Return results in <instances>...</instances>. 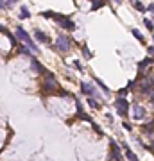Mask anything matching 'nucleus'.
Listing matches in <instances>:
<instances>
[{
	"label": "nucleus",
	"mask_w": 154,
	"mask_h": 161,
	"mask_svg": "<svg viewBox=\"0 0 154 161\" xmlns=\"http://www.w3.org/2000/svg\"><path fill=\"white\" fill-rule=\"evenodd\" d=\"M16 38H18L20 41H22V43H25V47H29L30 50H34V52H38V50H39V48H38V47L34 45L32 38L29 36V32H27V30H25L23 27H20V25L16 27Z\"/></svg>",
	"instance_id": "f257e3e1"
},
{
	"label": "nucleus",
	"mask_w": 154,
	"mask_h": 161,
	"mask_svg": "<svg viewBox=\"0 0 154 161\" xmlns=\"http://www.w3.org/2000/svg\"><path fill=\"white\" fill-rule=\"evenodd\" d=\"M56 48H57L59 52H68V50L72 48V41H70V38H68V36H63V34H59L57 39H56Z\"/></svg>",
	"instance_id": "f03ea898"
},
{
	"label": "nucleus",
	"mask_w": 154,
	"mask_h": 161,
	"mask_svg": "<svg viewBox=\"0 0 154 161\" xmlns=\"http://www.w3.org/2000/svg\"><path fill=\"white\" fill-rule=\"evenodd\" d=\"M45 88L50 90V91H57L59 84H57V81H56V77H54V73L48 72V73L45 75Z\"/></svg>",
	"instance_id": "7ed1b4c3"
},
{
	"label": "nucleus",
	"mask_w": 154,
	"mask_h": 161,
	"mask_svg": "<svg viewBox=\"0 0 154 161\" xmlns=\"http://www.w3.org/2000/svg\"><path fill=\"white\" fill-rule=\"evenodd\" d=\"M115 107H117V113L120 116H127V111H129V102L126 99H118L115 102Z\"/></svg>",
	"instance_id": "20e7f679"
},
{
	"label": "nucleus",
	"mask_w": 154,
	"mask_h": 161,
	"mask_svg": "<svg viewBox=\"0 0 154 161\" xmlns=\"http://www.w3.org/2000/svg\"><path fill=\"white\" fill-rule=\"evenodd\" d=\"M81 91H83L84 95H88V99L91 97H97V90H95V86L93 84H90V82H81Z\"/></svg>",
	"instance_id": "39448f33"
},
{
	"label": "nucleus",
	"mask_w": 154,
	"mask_h": 161,
	"mask_svg": "<svg viewBox=\"0 0 154 161\" xmlns=\"http://www.w3.org/2000/svg\"><path fill=\"white\" fill-rule=\"evenodd\" d=\"M145 115H147V109H145L143 106H140V104H135V106H133V118L142 120V118H145Z\"/></svg>",
	"instance_id": "423d86ee"
},
{
	"label": "nucleus",
	"mask_w": 154,
	"mask_h": 161,
	"mask_svg": "<svg viewBox=\"0 0 154 161\" xmlns=\"http://www.w3.org/2000/svg\"><path fill=\"white\" fill-rule=\"evenodd\" d=\"M140 88H142V93H145V95H152L154 93V84H152V81H149V79H145L142 84H140Z\"/></svg>",
	"instance_id": "0eeeda50"
},
{
	"label": "nucleus",
	"mask_w": 154,
	"mask_h": 161,
	"mask_svg": "<svg viewBox=\"0 0 154 161\" xmlns=\"http://www.w3.org/2000/svg\"><path fill=\"white\" fill-rule=\"evenodd\" d=\"M111 159L113 161H122V159H124V158H122V154H120L118 145L115 142H111Z\"/></svg>",
	"instance_id": "6e6552de"
},
{
	"label": "nucleus",
	"mask_w": 154,
	"mask_h": 161,
	"mask_svg": "<svg viewBox=\"0 0 154 161\" xmlns=\"http://www.w3.org/2000/svg\"><path fill=\"white\" fill-rule=\"evenodd\" d=\"M34 38H36V39H39L41 43H47V45H50V38L45 34L43 30H39V29H36V30H34Z\"/></svg>",
	"instance_id": "1a4fd4ad"
},
{
	"label": "nucleus",
	"mask_w": 154,
	"mask_h": 161,
	"mask_svg": "<svg viewBox=\"0 0 154 161\" xmlns=\"http://www.w3.org/2000/svg\"><path fill=\"white\" fill-rule=\"evenodd\" d=\"M30 66H32L36 72H39V73H45L47 75V70H45V66H43V64L41 63H39L38 59H34V57H30Z\"/></svg>",
	"instance_id": "9d476101"
},
{
	"label": "nucleus",
	"mask_w": 154,
	"mask_h": 161,
	"mask_svg": "<svg viewBox=\"0 0 154 161\" xmlns=\"http://www.w3.org/2000/svg\"><path fill=\"white\" fill-rule=\"evenodd\" d=\"M122 147H124V150H126V158H127L129 161H140V159H138V156H136V154L127 147V143H122Z\"/></svg>",
	"instance_id": "9b49d317"
},
{
	"label": "nucleus",
	"mask_w": 154,
	"mask_h": 161,
	"mask_svg": "<svg viewBox=\"0 0 154 161\" xmlns=\"http://www.w3.org/2000/svg\"><path fill=\"white\" fill-rule=\"evenodd\" d=\"M152 63H154V57H147V59H143L142 63H138V70H140V73L143 72V68L149 66V64H152Z\"/></svg>",
	"instance_id": "f8f14e48"
},
{
	"label": "nucleus",
	"mask_w": 154,
	"mask_h": 161,
	"mask_svg": "<svg viewBox=\"0 0 154 161\" xmlns=\"http://www.w3.org/2000/svg\"><path fill=\"white\" fill-rule=\"evenodd\" d=\"M61 27L66 29V30H74V29H75V23H74V21H72L70 18H66V20L63 21V23H61Z\"/></svg>",
	"instance_id": "ddd939ff"
},
{
	"label": "nucleus",
	"mask_w": 154,
	"mask_h": 161,
	"mask_svg": "<svg viewBox=\"0 0 154 161\" xmlns=\"http://www.w3.org/2000/svg\"><path fill=\"white\" fill-rule=\"evenodd\" d=\"M29 16H30V13H29L27 6H20V18L25 20V18H29Z\"/></svg>",
	"instance_id": "4468645a"
},
{
	"label": "nucleus",
	"mask_w": 154,
	"mask_h": 161,
	"mask_svg": "<svg viewBox=\"0 0 154 161\" xmlns=\"http://www.w3.org/2000/svg\"><path fill=\"white\" fill-rule=\"evenodd\" d=\"M16 0H7V2H4V0H0V7L2 9H9V7H13L15 6Z\"/></svg>",
	"instance_id": "2eb2a0df"
},
{
	"label": "nucleus",
	"mask_w": 154,
	"mask_h": 161,
	"mask_svg": "<svg viewBox=\"0 0 154 161\" xmlns=\"http://www.w3.org/2000/svg\"><path fill=\"white\" fill-rule=\"evenodd\" d=\"M95 82H97V84H99V86H100V90H102V91H104V93H106V95H109V93H111V91H109V88H108V86H106V84H104V82H102V81H100V79H95Z\"/></svg>",
	"instance_id": "dca6fc26"
},
{
	"label": "nucleus",
	"mask_w": 154,
	"mask_h": 161,
	"mask_svg": "<svg viewBox=\"0 0 154 161\" xmlns=\"http://www.w3.org/2000/svg\"><path fill=\"white\" fill-rule=\"evenodd\" d=\"M133 7H135L136 11H140V13H143V11H145V9H147V7H145V6H143L142 2H138V0H136V2H133Z\"/></svg>",
	"instance_id": "f3484780"
},
{
	"label": "nucleus",
	"mask_w": 154,
	"mask_h": 161,
	"mask_svg": "<svg viewBox=\"0 0 154 161\" xmlns=\"http://www.w3.org/2000/svg\"><path fill=\"white\" fill-rule=\"evenodd\" d=\"M20 54H25V56H30V57H34L32 54H30V48L25 47V45H20Z\"/></svg>",
	"instance_id": "a211bd4d"
},
{
	"label": "nucleus",
	"mask_w": 154,
	"mask_h": 161,
	"mask_svg": "<svg viewBox=\"0 0 154 161\" xmlns=\"http://www.w3.org/2000/svg\"><path fill=\"white\" fill-rule=\"evenodd\" d=\"M88 104H90V107H95V109H99V107H100L99 100H97V99H91V97L88 99Z\"/></svg>",
	"instance_id": "6ab92c4d"
},
{
	"label": "nucleus",
	"mask_w": 154,
	"mask_h": 161,
	"mask_svg": "<svg viewBox=\"0 0 154 161\" xmlns=\"http://www.w3.org/2000/svg\"><path fill=\"white\" fill-rule=\"evenodd\" d=\"M133 36H135V38H136L138 41H142V43L145 41V38H143V36L140 34V32H138V29H133Z\"/></svg>",
	"instance_id": "aec40b11"
},
{
	"label": "nucleus",
	"mask_w": 154,
	"mask_h": 161,
	"mask_svg": "<svg viewBox=\"0 0 154 161\" xmlns=\"http://www.w3.org/2000/svg\"><path fill=\"white\" fill-rule=\"evenodd\" d=\"M102 6H106V2H102V0H95V4L91 6V11H95V9H99V7H102Z\"/></svg>",
	"instance_id": "412c9836"
},
{
	"label": "nucleus",
	"mask_w": 154,
	"mask_h": 161,
	"mask_svg": "<svg viewBox=\"0 0 154 161\" xmlns=\"http://www.w3.org/2000/svg\"><path fill=\"white\" fill-rule=\"evenodd\" d=\"M79 118H81V120H86V122H90V124H93V120H91V118L83 111V113H79Z\"/></svg>",
	"instance_id": "4be33fe9"
},
{
	"label": "nucleus",
	"mask_w": 154,
	"mask_h": 161,
	"mask_svg": "<svg viewBox=\"0 0 154 161\" xmlns=\"http://www.w3.org/2000/svg\"><path fill=\"white\" fill-rule=\"evenodd\" d=\"M143 23H145V27H147L149 30H154V23H152V21H151L149 18H145V20H143Z\"/></svg>",
	"instance_id": "5701e85b"
},
{
	"label": "nucleus",
	"mask_w": 154,
	"mask_h": 161,
	"mask_svg": "<svg viewBox=\"0 0 154 161\" xmlns=\"http://www.w3.org/2000/svg\"><path fill=\"white\" fill-rule=\"evenodd\" d=\"M41 15H43L45 18H54V15H56V13H54V11H43Z\"/></svg>",
	"instance_id": "b1692460"
},
{
	"label": "nucleus",
	"mask_w": 154,
	"mask_h": 161,
	"mask_svg": "<svg viewBox=\"0 0 154 161\" xmlns=\"http://www.w3.org/2000/svg\"><path fill=\"white\" fill-rule=\"evenodd\" d=\"M83 54H84V56H86L88 59H91V52L88 50V47H86V45H83Z\"/></svg>",
	"instance_id": "393cba45"
},
{
	"label": "nucleus",
	"mask_w": 154,
	"mask_h": 161,
	"mask_svg": "<svg viewBox=\"0 0 154 161\" xmlns=\"http://www.w3.org/2000/svg\"><path fill=\"white\" fill-rule=\"evenodd\" d=\"M147 52H149V56H151V57H154V47H149V48H147Z\"/></svg>",
	"instance_id": "a878e982"
},
{
	"label": "nucleus",
	"mask_w": 154,
	"mask_h": 161,
	"mask_svg": "<svg viewBox=\"0 0 154 161\" xmlns=\"http://www.w3.org/2000/svg\"><path fill=\"white\" fill-rule=\"evenodd\" d=\"M74 66H75V68H77V70H81V68H83V64H81V63H79V61H74Z\"/></svg>",
	"instance_id": "bb28decb"
},
{
	"label": "nucleus",
	"mask_w": 154,
	"mask_h": 161,
	"mask_svg": "<svg viewBox=\"0 0 154 161\" xmlns=\"http://www.w3.org/2000/svg\"><path fill=\"white\" fill-rule=\"evenodd\" d=\"M124 127L127 129V131H133V127H131V124H127V122H124Z\"/></svg>",
	"instance_id": "cd10ccee"
},
{
	"label": "nucleus",
	"mask_w": 154,
	"mask_h": 161,
	"mask_svg": "<svg viewBox=\"0 0 154 161\" xmlns=\"http://www.w3.org/2000/svg\"><path fill=\"white\" fill-rule=\"evenodd\" d=\"M149 11H152V13H154V4H149V7H147Z\"/></svg>",
	"instance_id": "c85d7f7f"
},
{
	"label": "nucleus",
	"mask_w": 154,
	"mask_h": 161,
	"mask_svg": "<svg viewBox=\"0 0 154 161\" xmlns=\"http://www.w3.org/2000/svg\"><path fill=\"white\" fill-rule=\"evenodd\" d=\"M145 149H149V150H152V152H154V145H149V147H145Z\"/></svg>",
	"instance_id": "c756f323"
}]
</instances>
